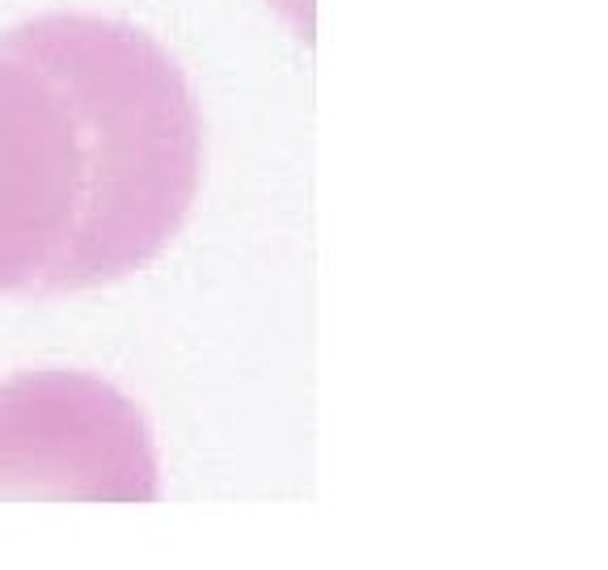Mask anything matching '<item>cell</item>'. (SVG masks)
<instances>
[{"mask_svg": "<svg viewBox=\"0 0 608 570\" xmlns=\"http://www.w3.org/2000/svg\"><path fill=\"white\" fill-rule=\"evenodd\" d=\"M199 161L191 81L144 30L51 13L0 34V291L93 288L148 262Z\"/></svg>", "mask_w": 608, "mask_h": 570, "instance_id": "6da1fadb", "label": "cell"}]
</instances>
